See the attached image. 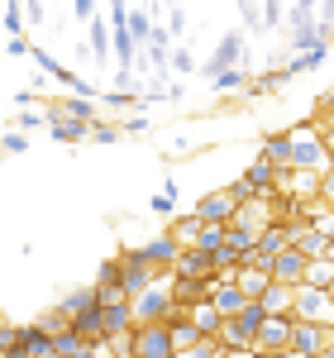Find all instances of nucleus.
<instances>
[{
	"mask_svg": "<svg viewBox=\"0 0 334 358\" xmlns=\"http://www.w3.org/2000/svg\"><path fill=\"white\" fill-rule=\"evenodd\" d=\"M239 67H249V43H244V34H220V43H215V53L201 62V72L215 82L224 72H239Z\"/></svg>",
	"mask_w": 334,
	"mask_h": 358,
	"instance_id": "nucleus-1",
	"label": "nucleus"
},
{
	"mask_svg": "<svg viewBox=\"0 0 334 358\" xmlns=\"http://www.w3.org/2000/svg\"><path fill=\"white\" fill-rule=\"evenodd\" d=\"M119 263H124V282H119V287L129 292V301H139L143 292H153V287L167 277V273H158V268L143 258V248H124V253H119Z\"/></svg>",
	"mask_w": 334,
	"mask_h": 358,
	"instance_id": "nucleus-2",
	"label": "nucleus"
},
{
	"mask_svg": "<svg viewBox=\"0 0 334 358\" xmlns=\"http://www.w3.org/2000/svg\"><path fill=\"white\" fill-rule=\"evenodd\" d=\"M172 306L177 301H172V273H167L153 292H143L139 301H134V320L139 325H163L167 315H172Z\"/></svg>",
	"mask_w": 334,
	"mask_h": 358,
	"instance_id": "nucleus-3",
	"label": "nucleus"
},
{
	"mask_svg": "<svg viewBox=\"0 0 334 358\" xmlns=\"http://www.w3.org/2000/svg\"><path fill=\"white\" fill-rule=\"evenodd\" d=\"M296 320H310V325L334 330V296L320 292V287H296Z\"/></svg>",
	"mask_w": 334,
	"mask_h": 358,
	"instance_id": "nucleus-4",
	"label": "nucleus"
},
{
	"mask_svg": "<svg viewBox=\"0 0 334 358\" xmlns=\"http://www.w3.org/2000/svg\"><path fill=\"white\" fill-rule=\"evenodd\" d=\"M129 344H134V358H177V339L167 325H139Z\"/></svg>",
	"mask_w": 334,
	"mask_h": 358,
	"instance_id": "nucleus-5",
	"label": "nucleus"
},
{
	"mask_svg": "<svg viewBox=\"0 0 334 358\" xmlns=\"http://www.w3.org/2000/svg\"><path fill=\"white\" fill-rule=\"evenodd\" d=\"M291 334H296V315H268V325L258 330V354H291Z\"/></svg>",
	"mask_w": 334,
	"mask_h": 358,
	"instance_id": "nucleus-6",
	"label": "nucleus"
},
{
	"mask_svg": "<svg viewBox=\"0 0 334 358\" xmlns=\"http://www.w3.org/2000/svg\"><path fill=\"white\" fill-rule=\"evenodd\" d=\"M210 306L220 310L224 320H234V315L249 310V296L239 292V282H234L229 273H220V277H210Z\"/></svg>",
	"mask_w": 334,
	"mask_h": 358,
	"instance_id": "nucleus-7",
	"label": "nucleus"
},
{
	"mask_svg": "<svg viewBox=\"0 0 334 358\" xmlns=\"http://www.w3.org/2000/svg\"><path fill=\"white\" fill-rule=\"evenodd\" d=\"M196 215H201L205 224H224V229H229V224H234V215H239V206L229 201V192H224V187H215V192H205L201 201H196Z\"/></svg>",
	"mask_w": 334,
	"mask_h": 358,
	"instance_id": "nucleus-8",
	"label": "nucleus"
},
{
	"mask_svg": "<svg viewBox=\"0 0 334 358\" xmlns=\"http://www.w3.org/2000/svg\"><path fill=\"white\" fill-rule=\"evenodd\" d=\"M172 273L187 277V282H210V277H220V263H215V253H205V248H182V263H177Z\"/></svg>",
	"mask_w": 334,
	"mask_h": 358,
	"instance_id": "nucleus-9",
	"label": "nucleus"
},
{
	"mask_svg": "<svg viewBox=\"0 0 334 358\" xmlns=\"http://www.w3.org/2000/svg\"><path fill=\"white\" fill-rule=\"evenodd\" d=\"M143 258H148V263H153V268H158V273H172V268H177V263H182V244H177V239H172V234H153V239H143Z\"/></svg>",
	"mask_w": 334,
	"mask_h": 358,
	"instance_id": "nucleus-10",
	"label": "nucleus"
},
{
	"mask_svg": "<svg viewBox=\"0 0 334 358\" xmlns=\"http://www.w3.org/2000/svg\"><path fill=\"white\" fill-rule=\"evenodd\" d=\"M258 158H268V163L277 167V172H291L296 167V143H291V129H282V134H268L258 143Z\"/></svg>",
	"mask_w": 334,
	"mask_h": 358,
	"instance_id": "nucleus-11",
	"label": "nucleus"
},
{
	"mask_svg": "<svg viewBox=\"0 0 334 358\" xmlns=\"http://www.w3.org/2000/svg\"><path fill=\"white\" fill-rule=\"evenodd\" d=\"M91 129H96V124H82V120H67V115H57L53 106H48V134H53L57 143H67V148H72V143H82V138H91Z\"/></svg>",
	"mask_w": 334,
	"mask_h": 358,
	"instance_id": "nucleus-12",
	"label": "nucleus"
},
{
	"mask_svg": "<svg viewBox=\"0 0 334 358\" xmlns=\"http://www.w3.org/2000/svg\"><path fill=\"white\" fill-rule=\"evenodd\" d=\"M57 115H67V120H82V124H101L96 115H101V101H86V96H62L53 101Z\"/></svg>",
	"mask_w": 334,
	"mask_h": 358,
	"instance_id": "nucleus-13",
	"label": "nucleus"
},
{
	"mask_svg": "<svg viewBox=\"0 0 334 358\" xmlns=\"http://www.w3.org/2000/svg\"><path fill=\"white\" fill-rule=\"evenodd\" d=\"M57 306H62V315H67V320H77V315H86V310H96V306H101V292H96V287H72Z\"/></svg>",
	"mask_w": 334,
	"mask_h": 358,
	"instance_id": "nucleus-14",
	"label": "nucleus"
},
{
	"mask_svg": "<svg viewBox=\"0 0 334 358\" xmlns=\"http://www.w3.org/2000/svg\"><path fill=\"white\" fill-rule=\"evenodd\" d=\"M201 229H205V220H201L196 210H182L177 220L167 224V234H172V239H177L182 248H196V239H201Z\"/></svg>",
	"mask_w": 334,
	"mask_h": 358,
	"instance_id": "nucleus-15",
	"label": "nucleus"
},
{
	"mask_svg": "<svg viewBox=\"0 0 334 358\" xmlns=\"http://www.w3.org/2000/svg\"><path fill=\"white\" fill-rule=\"evenodd\" d=\"M296 248H301V253H306L310 263H315V258H330V234H325V229H315V224H306V229H296Z\"/></svg>",
	"mask_w": 334,
	"mask_h": 358,
	"instance_id": "nucleus-16",
	"label": "nucleus"
},
{
	"mask_svg": "<svg viewBox=\"0 0 334 358\" xmlns=\"http://www.w3.org/2000/svg\"><path fill=\"white\" fill-rule=\"evenodd\" d=\"M86 48H91V57H96L101 67H106V57L115 53V34H110V29H106V15H101L96 24L86 29Z\"/></svg>",
	"mask_w": 334,
	"mask_h": 358,
	"instance_id": "nucleus-17",
	"label": "nucleus"
},
{
	"mask_svg": "<svg viewBox=\"0 0 334 358\" xmlns=\"http://www.w3.org/2000/svg\"><path fill=\"white\" fill-rule=\"evenodd\" d=\"M263 310H268V315H296V287L273 282V292L263 296Z\"/></svg>",
	"mask_w": 334,
	"mask_h": 358,
	"instance_id": "nucleus-18",
	"label": "nucleus"
},
{
	"mask_svg": "<svg viewBox=\"0 0 334 358\" xmlns=\"http://www.w3.org/2000/svg\"><path fill=\"white\" fill-rule=\"evenodd\" d=\"M119 282H124V263H119V253H115V258H106V263L96 268V282H91V287L110 292V287H119Z\"/></svg>",
	"mask_w": 334,
	"mask_h": 358,
	"instance_id": "nucleus-19",
	"label": "nucleus"
},
{
	"mask_svg": "<svg viewBox=\"0 0 334 358\" xmlns=\"http://www.w3.org/2000/svg\"><path fill=\"white\" fill-rule=\"evenodd\" d=\"M249 82H253V72L249 67H239V72H224V77H215V96H234V91H249Z\"/></svg>",
	"mask_w": 334,
	"mask_h": 358,
	"instance_id": "nucleus-20",
	"label": "nucleus"
},
{
	"mask_svg": "<svg viewBox=\"0 0 334 358\" xmlns=\"http://www.w3.org/2000/svg\"><path fill=\"white\" fill-rule=\"evenodd\" d=\"M172 339H177V354H191L196 344H205V334L196 330V320H182V325L172 330Z\"/></svg>",
	"mask_w": 334,
	"mask_h": 358,
	"instance_id": "nucleus-21",
	"label": "nucleus"
},
{
	"mask_svg": "<svg viewBox=\"0 0 334 358\" xmlns=\"http://www.w3.org/2000/svg\"><path fill=\"white\" fill-rule=\"evenodd\" d=\"M306 287H320V292H330V287H334V263H330V258H315V263H310Z\"/></svg>",
	"mask_w": 334,
	"mask_h": 358,
	"instance_id": "nucleus-22",
	"label": "nucleus"
},
{
	"mask_svg": "<svg viewBox=\"0 0 334 358\" xmlns=\"http://www.w3.org/2000/svg\"><path fill=\"white\" fill-rule=\"evenodd\" d=\"M224 244H229V229H224V224H205L201 239H196V248H205V253H220Z\"/></svg>",
	"mask_w": 334,
	"mask_h": 358,
	"instance_id": "nucleus-23",
	"label": "nucleus"
},
{
	"mask_svg": "<svg viewBox=\"0 0 334 358\" xmlns=\"http://www.w3.org/2000/svg\"><path fill=\"white\" fill-rule=\"evenodd\" d=\"M134 106H143V96H124V91H101V110H134Z\"/></svg>",
	"mask_w": 334,
	"mask_h": 358,
	"instance_id": "nucleus-24",
	"label": "nucleus"
},
{
	"mask_svg": "<svg viewBox=\"0 0 334 358\" xmlns=\"http://www.w3.org/2000/svg\"><path fill=\"white\" fill-rule=\"evenodd\" d=\"M5 34L10 38H24V5L20 0H5Z\"/></svg>",
	"mask_w": 334,
	"mask_h": 358,
	"instance_id": "nucleus-25",
	"label": "nucleus"
},
{
	"mask_svg": "<svg viewBox=\"0 0 334 358\" xmlns=\"http://www.w3.org/2000/svg\"><path fill=\"white\" fill-rule=\"evenodd\" d=\"M224 192H229V201H234V206H239V210H244V206H253V201H258V192H253V187H249V177H234V182H229V187H224Z\"/></svg>",
	"mask_w": 334,
	"mask_h": 358,
	"instance_id": "nucleus-26",
	"label": "nucleus"
},
{
	"mask_svg": "<svg viewBox=\"0 0 334 358\" xmlns=\"http://www.w3.org/2000/svg\"><path fill=\"white\" fill-rule=\"evenodd\" d=\"M53 349H57L62 358H77L86 344H82V334H77V330H62V334H53Z\"/></svg>",
	"mask_w": 334,
	"mask_h": 358,
	"instance_id": "nucleus-27",
	"label": "nucleus"
},
{
	"mask_svg": "<svg viewBox=\"0 0 334 358\" xmlns=\"http://www.w3.org/2000/svg\"><path fill=\"white\" fill-rule=\"evenodd\" d=\"M325 57H330V53H296L291 62H286V72H291V77H301V72H315V67H325Z\"/></svg>",
	"mask_w": 334,
	"mask_h": 358,
	"instance_id": "nucleus-28",
	"label": "nucleus"
},
{
	"mask_svg": "<svg viewBox=\"0 0 334 358\" xmlns=\"http://www.w3.org/2000/svg\"><path fill=\"white\" fill-rule=\"evenodd\" d=\"M172 72H182V77H187V72H201L191 48H182V43H177V53H172Z\"/></svg>",
	"mask_w": 334,
	"mask_h": 358,
	"instance_id": "nucleus-29",
	"label": "nucleus"
},
{
	"mask_svg": "<svg viewBox=\"0 0 334 358\" xmlns=\"http://www.w3.org/2000/svg\"><path fill=\"white\" fill-rule=\"evenodd\" d=\"M5 153H10V158H24L29 153V134L24 129H10V134H5Z\"/></svg>",
	"mask_w": 334,
	"mask_h": 358,
	"instance_id": "nucleus-30",
	"label": "nucleus"
},
{
	"mask_svg": "<svg viewBox=\"0 0 334 358\" xmlns=\"http://www.w3.org/2000/svg\"><path fill=\"white\" fill-rule=\"evenodd\" d=\"M239 20H244V29H268L263 24V5H253V0L239 5Z\"/></svg>",
	"mask_w": 334,
	"mask_h": 358,
	"instance_id": "nucleus-31",
	"label": "nucleus"
},
{
	"mask_svg": "<svg viewBox=\"0 0 334 358\" xmlns=\"http://www.w3.org/2000/svg\"><path fill=\"white\" fill-rule=\"evenodd\" d=\"M91 138H96V143H106V148H110V143H119V138H124V129H119V124H106V120H101V124H96V129H91Z\"/></svg>",
	"mask_w": 334,
	"mask_h": 358,
	"instance_id": "nucleus-32",
	"label": "nucleus"
},
{
	"mask_svg": "<svg viewBox=\"0 0 334 358\" xmlns=\"http://www.w3.org/2000/svg\"><path fill=\"white\" fill-rule=\"evenodd\" d=\"M167 29H172V38L187 34V10H182V5H167Z\"/></svg>",
	"mask_w": 334,
	"mask_h": 358,
	"instance_id": "nucleus-33",
	"label": "nucleus"
},
{
	"mask_svg": "<svg viewBox=\"0 0 334 358\" xmlns=\"http://www.w3.org/2000/svg\"><path fill=\"white\" fill-rule=\"evenodd\" d=\"M263 24L282 29V24H286V5H263Z\"/></svg>",
	"mask_w": 334,
	"mask_h": 358,
	"instance_id": "nucleus-34",
	"label": "nucleus"
},
{
	"mask_svg": "<svg viewBox=\"0 0 334 358\" xmlns=\"http://www.w3.org/2000/svg\"><path fill=\"white\" fill-rule=\"evenodd\" d=\"M119 129H124V134H148L153 124H148V115H129V120H124Z\"/></svg>",
	"mask_w": 334,
	"mask_h": 358,
	"instance_id": "nucleus-35",
	"label": "nucleus"
},
{
	"mask_svg": "<svg viewBox=\"0 0 334 358\" xmlns=\"http://www.w3.org/2000/svg\"><path fill=\"white\" fill-rule=\"evenodd\" d=\"M24 15H29V24H43V20H48V5H38V0H29V5H24Z\"/></svg>",
	"mask_w": 334,
	"mask_h": 358,
	"instance_id": "nucleus-36",
	"label": "nucleus"
},
{
	"mask_svg": "<svg viewBox=\"0 0 334 358\" xmlns=\"http://www.w3.org/2000/svg\"><path fill=\"white\" fill-rule=\"evenodd\" d=\"M5 53H10V57H24V53H34V43H24V38H5Z\"/></svg>",
	"mask_w": 334,
	"mask_h": 358,
	"instance_id": "nucleus-37",
	"label": "nucleus"
},
{
	"mask_svg": "<svg viewBox=\"0 0 334 358\" xmlns=\"http://www.w3.org/2000/svg\"><path fill=\"white\" fill-rule=\"evenodd\" d=\"M320 201L334 210V172H325V182H320Z\"/></svg>",
	"mask_w": 334,
	"mask_h": 358,
	"instance_id": "nucleus-38",
	"label": "nucleus"
},
{
	"mask_svg": "<svg viewBox=\"0 0 334 358\" xmlns=\"http://www.w3.org/2000/svg\"><path fill=\"white\" fill-rule=\"evenodd\" d=\"M20 124H24V129H38V124H48V115H38V110H24V115H20Z\"/></svg>",
	"mask_w": 334,
	"mask_h": 358,
	"instance_id": "nucleus-39",
	"label": "nucleus"
},
{
	"mask_svg": "<svg viewBox=\"0 0 334 358\" xmlns=\"http://www.w3.org/2000/svg\"><path fill=\"white\" fill-rule=\"evenodd\" d=\"M320 24H334V0H320Z\"/></svg>",
	"mask_w": 334,
	"mask_h": 358,
	"instance_id": "nucleus-40",
	"label": "nucleus"
},
{
	"mask_svg": "<svg viewBox=\"0 0 334 358\" xmlns=\"http://www.w3.org/2000/svg\"><path fill=\"white\" fill-rule=\"evenodd\" d=\"M320 134H325V148H330V163H334V124H325Z\"/></svg>",
	"mask_w": 334,
	"mask_h": 358,
	"instance_id": "nucleus-41",
	"label": "nucleus"
},
{
	"mask_svg": "<svg viewBox=\"0 0 334 358\" xmlns=\"http://www.w3.org/2000/svg\"><path fill=\"white\" fill-rule=\"evenodd\" d=\"M282 358H306V354H296V349H291V354H282Z\"/></svg>",
	"mask_w": 334,
	"mask_h": 358,
	"instance_id": "nucleus-42",
	"label": "nucleus"
},
{
	"mask_svg": "<svg viewBox=\"0 0 334 358\" xmlns=\"http://www.w3.org/2000/svg\"><path fill=\"white\" fill-rule=\"evenodd\" d=\"M48 358H62V354H57V349H53V354H48Z\"/></svg>",
	"mask_w": 334,
	"mask_h": 358,
	"instance_id": "nucleus-43",
	"label": "nucleus"
},
{
	"mask_svg": "<svg viewBox=\"0 0 334 358\" xmlns=\"http://www.w3.org/2000/svg\"><path fill=\"white\" fill-rule=\"evenodd\" d=\"M330 263H334V248H330Z\"/></svg>",
	"mask_w": 334,
	"mask_h": 358,
	"instance_id": "nucleus-44",
	"label": "nucleus"
},
{
	"mask_svg": "<svg viewBox=\"0 0 334 358\" xmlns=\"http://www.w3.org/2000/svg\"><path fill=\"white\" fill-rule=\"evenodd\" d=\"M330 296H334V287H330Z\"/></svg>",
	"mask_w": 334,
	"mask_h": 358,
	"instance_id": "nucleus-45",
	"label": "nucleus"
},
{
	"mask_svg": "<svg viewBox=\"0 0 334 358\" xmlns=\"http://www.w3.org/2000/svg\"><path fill=\"white\" fill-rule=\"evenodd\" d=\"M330 334H334V330H330Z\"/></svg>",
	"mask_w": 334,
	"mask_h": 358,
	"instance_id": "nucleus-46",
	"label": "nucleus"
}]
</instances>
